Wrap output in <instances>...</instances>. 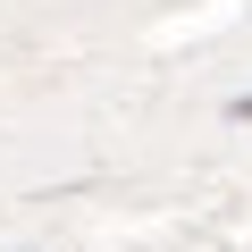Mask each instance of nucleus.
Masks as SVG:
<instances>
[{
    "label": "nucleus",
    "mask_w": 252,
    "mask_h": 252,
    "mask_svg": "<svg viewBox=\"0 0 252 252\" xmlns=\"http://www.w3.org/2000/svg\"><path fill=\"white\" fill-rule=\"evenodd\" d=\"M235 118H252V93H244V101H235Z\"/></svg>",
    "instance_id": "f257e3e1"
}]
</instances>
